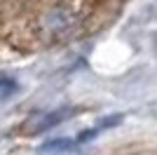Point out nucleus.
Instances as JSON below:
<instances>
[{
  "mask_svg": "<svg viewBox=\"0 0 157 155\" xmlns=\"http://www.w3.org/2000/svg\"><path fill=\"white\" fill-rule=\"evenodd\" d=\"M120 122H122V115H108V117H103L96 127H89V129H85V132H80V134L75 136V143L82 146V143L92 141L98 132H103V129H108V127H115V125H120Z\"/></svg>",
  "mask_w": 157,
  "mask_h": 155,
  "instance_id": "nucleus-2",
  "label": "nucleus"
},
{
  "mask_svg": "<svg viewBox=\"0 0 157 155\" xmlns=\"http://www.w3.org/2000/svg\"><path fill=\"white\" fill-rule=\"evenodd\" d=\"M71 115H75V108H56V110H49V113H42V115H33L21 127V134L35 136V134H42V132H49L52 127L61 125Z\"/></svg>",
  "mask_w": 157,
  "mask_h": 155,
  "instance_id": "nucleus-1",
  "label": "nucleus"
},
{
  "mask_svg": "<svg viewBox=\"0 0 157 155\" xmlns=\"http://www.w3.org/2000/svg\"><path fill=\"white\" fill-rule=\"evenodd\" d=\"M78 148V143L75 139H66V136H59V139H52V141H47L40 146V155H63L68 150Z\"/></svg>",
  "mask_w": 157,
  "mask_h": 155,
  "instance_id": "nucleus-3",
  "label": "nucleus"
},
{
  "mask_svg": "<svg viewBox=\"0 0 157 155\" xmlns=\"http://www.w3.org/2000/svg\"><path fill=\"white\" fill-rule=\"evenodd\" d=\"M14 92H17V82L10 80V78H0V101L10 99Z\"/></svg>",
  "mask_w": 157,
  "mask_h": 155,
  "instance_id": "nucleus-4",
  "label": "nucleus"
}]
</instances>
